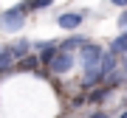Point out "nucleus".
Returning a JSON list of instances; mask_svg holds the SVG:
<instances>
[{
  "instance_id": "f257e3e1",
  "label": "nucleus",
  "mask_w": 127,
  "mask_h": 118,
  "mask_svg": "<svg viewBox=\"0 0 127 118\" xmlns=\"http://www.w3.org/2000/svg\"><path fill=\"white\" fill-rule=\"evenodd\" d=\"M102 51L96 42H82L79 45V59H82V68H85V87H91L93 82H102L99 76V59H102Z\"/></svg>"
},
{
  "instance_id": "f03ea898",
  "label": "nucleus",
  "mask_w": 127,
  "mask_h": 118,
  "mask_svg": "<svg viewBox=\"0 0 127 118\" xmlns=\"http://www.w3.org/2000/svg\"><path fill=\"white\" fill-rule=\"evenodd\" d=\"M71 65H73V54H71V51L57 48V54L51 56V62H48V70H51V73H68Z\"/></svg>"
},
{
  "instance_id": "7ed1b4c3",
  "label": "nucleus",
  "mask_w": 127,
  "mask_h": 118,
  "mask_svg": "<svg viewBox=\"0 0 127 118\" xmlns=\"http://www.w3.org/2000/svg\"><path fill=\"white\" fill-rule=\"evenodd\" d=\"M26 25V14L17 11V9H9L0 14V28L3 31H20V28Z\"/></svg>"
},
{
  "instance_id": "20e7f679",
  "label": "nucleus",
  "mask_w": 127,
  "mask_h": 118,
  "mask_svg": "<svg viewBox=\"0 0 127 118\" xmlns=\"http://www.w3.org/2000/svg\"><path fill=\"white\" fill-rule=\"evenodd\" d=\"M88 17V11H65V14H59L57 17V23L59 28H68V31H76V28L82 25V20Z\"/></svg>"
},
{
  "instance_id": "39448f33",
  "label": "nucleus",
  "mask_w": 127,
  "mask_h": 118,
  "mask_svg": "<svg viewBox=\"0 0 127 118\" xmlns=\"http://www.w3.org/2000/svg\"><path fill=\"white\" fill-rule=\"evenodd\" d=\"M116 70V54L113 51H102V59H99V76L104 82V76H110V73Z\"/></svg>"
},
{
  "instance_id": "423d86ee",
  "label": "nucleus",
  "mask_w": 127,
  "mask_h": 118,
  "mask_svg": "<svg viewBox=\"0 0 127 118\" xmlns=\"http://www.w3.org/2000/svg\"><path fill=\"white\" fill-rule=\"evenodd\" d=\"M28 48H31V42H28V39H17L14 45H9L11 56H14V62H17V59H23V56L28 54Z\"/></svg>"
},
{
  "instance_id": "0eeeda50",
  "label": "nucleus",
  "mask_w": 127,
  "mask_h": 118,
  "mask_svg": "<svg viewBox=\"0 0 127 118\" xmlns=\"http://www.w3.org/2000/svg\"><path fill=\"white\" fill-rule=\"evenodd\" d=\"M11 65H14V56H11V51L0 45V73H6V70L11 68Z\"/></svg>"
},
{
  "instance_id": "6e6552de",
  "label": "nucleus",
  "mask_w": 127,
  "mask_h": 118,
  "mask_svg": "<svg viewBox=\"0 0 127 118\" xmlns=\"http://www.w3.org/2000/svg\"><path fill=\"white\" fill-rule=\"evenodd\" d=\"M110 51H113V54H127V31H122L113 39V45H110Z\"/></svg>"
},
{
  "instance_id": "1a4fd4ad",
  "label": "nucleus",
  "mask_w": 127,
  "mask_h": 118,
  "mask_svg": "<svg viewBox=\"0 0 127 118\" xmlns=\"http://www.w3.org/2000/svg\"><path fill=\"white\" fill-rule=\"evenodd\" d=\"M20 62V70H34L37 65H40V56H31V54H26L23 59H17Z\"/></svg>"
},
{
  "instance_id": "9d476101",
  "label": "nucleus",
  "mask_w": 127,
  "mask_h": 118,
  "mask_svg": "<svg viewBox=\"0 0 127 118\" xmlns=\"http://www.w3.org/2000/svg\"><path fill=\"white\" fill-rule=\"evenodd\" d=\"M82 42H85V39H82V37H71V39L59 42V48H62V51H73V48H79Z\"/></svg>"
},
{
  "instance_id": "9b49d317",
  "label": "nucleus",
  "mask_w": 127,
  "mask_h": 118,
  "mask_svg": "<svg viewBox=\"0 0 127 118\" xmlns=\"http://www.w3.org/2000/svg\"><path fill=\"white\" fill-rule=\"evenodd\" d=\"M54 3V0H31V9L37 11V9H48V6Z\"/></svg>"
},
{
  "instance_id": "f8f14e48",
  "label": "nucleus",
  "mask_w": 127,
  "mask_h": 118,
  "mask_svg": "<svg viewBox=\"0 0 127 118\" xmlns=\"http://www.w3.org/2000/svg\"><path fill=\"white\" fill-rule=\"evenodd\" d=\"M116 23H119V28H122V31H127V9L122 11V17H119Z\"/></svg>"
},
{
  "instance_id": "ddd939ff",
  "label": "nucleus",
  "mask_w": 127,
  "mask_h": 118,
  "mask_svg": "<svg viewBox=\"0 0 127 118\" xmlns=\"http://www.w3.org/2000/svg\"><path fill=\"white\" fill-rule=\"evenodd\" d=\"M113 6H119V9H127V0H113Z\"/></svg>"
},
{
  "instance_id": "4468645a",
  "label": "nucleus",
  "mask_w": 127,
  "mask_h": 118,
  "mask_svg": "<svg viewBox=\"0 0 127 118\" xmlns=\"http://www.w3.org/2000/svg\"><path fill=\"white\" fill-rule=\"evenodd\" d=\"M91 118H107V113H91Z\"/></svg>"
},
{
  "instance_id": "2eb2a0df",
  "label": "nucleus",
  "mask_w": 127,
  "mask_h": 118,
  "mask_svg": "<svg viewBox=\"0 0 127 118\" xmlns=\"http://www.w3.org/2000/svg\"><path fill=\"white\" fill-rule=\"evenodd\" d=\"M119 118H127V113H122V115H119Z\"/></svg>"
}]
</instances>
